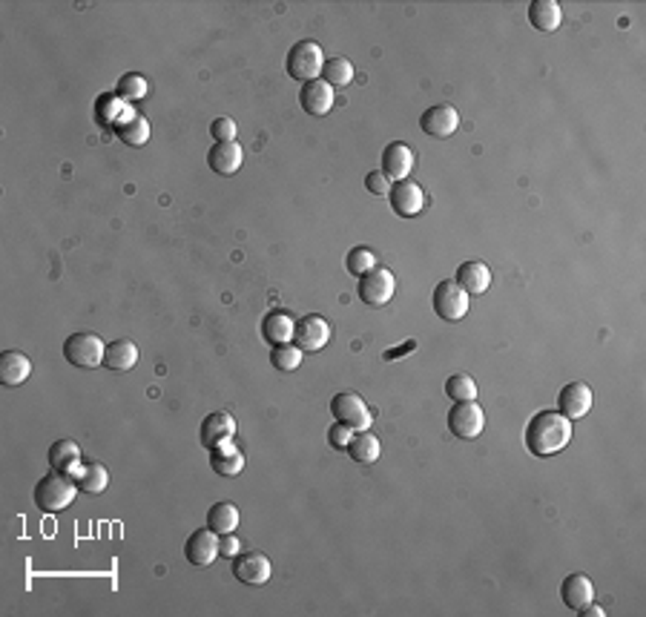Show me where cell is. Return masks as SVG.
<instances>
[{
  "label": "cell",
  "instance_id": "obj_1",
  "mask_svg": "<svg viewBox=\"0 0 646 617\" xmlns=\"http://www.w3.org/2000/svg\"><path fill=\"white\" fill-rule=\"evenodd\" d=\"M572 420L560 411H540L526 425V448L534 457H555L572 443Z\"/></svg>",
  "mask_w": 646,
  "mask_h": 617
},
{
  "label": "cell",
  "instance_id": "obj_2",
  "mask_svg": "<svg viewBox=\"0 0 646 617\" xmlns=\"http://www.w3.org/2000/svg\"><path fill=\"white\" fill-rule=\"evenodd\" d=\"M75 494H78L75 477H69V474H61V471H50L46 477H41L38 485H35L32 497H35V505H38L43 514H58L73 505Z\"/></svg>",
  "mask_w": 646,
  "mask_h": 617
},
{
  "label": "cell",
  "instance_id": "obj_3",
  "mask_svg": "<svg viewBox=\"0 0 646 617\" xmlns=\"http://www.w3.org/2000/svg\"><path fill=\"white\" fill-rule=\"evenodd\" d=\"M325 69V52L316 41H299L293 43V50L288 52V75L293 81H319Z\"/></svg>",
  "mask_w": 646,
  "mask_h": 617
},
{
  "label": "cell",
  "instance_id": "obj_4",
  "mask_svg": "<svg viewBox=\"0 0 646 617\" xmlns=\"http://www.w3.org/2000/svg\"><path fill=\"white\" fill-rule=\"evenodd\" d=\"M104 353H107V345L92 330H81V334H73L64 342V359L75 367H87V371L104 365Z\"/></svg>",
  "mask_w": 646,
  "mask_h": 617
},
{
  "label": "cell",
  "instance_id": "obj_5",
  "mask_svg": "<svg viewBox=\"0 0 646 617\" xmlns=\"http://www.w3.org/2000/svg\"><path fill=\"white\" fill-rule=\"evenodd\" d=\"M396 293V279L388 267H373L368 270L365 276L359 279V299L365 302L368 307H382L394 299Z\"/></svg>",
  "mask_w": 646,
  "mask_h": 617
},
{
  "label": "cell",
  "instance_id": "obj_6",
  "mask_svg": "<svg viewBox=\"0 0 646 617\" xmlns=\"http://www.w3.org/2000/svg\"><path fill=\"white\" fill-rule=\"evenodd\" d=\"M331 413L336 422L348 425L350 431H368L371 428V408L365 405V399L359 394H336L331 402Z\"/></svg>",
  "mask_w": 646,
  "mask_h": 617
},
{
  "label": "cell",
  "instance_id": "obj_7",
  "mask_svg": "<svg viewBox=\"0 0 646 617\" xmlns=\"http://www.w3.org/2000/svg\"><path fill=\"white\" fill-rule=\"evenodd\" d=\"M449 428L460 440H477L486 428V411L477 402H454L449 411Z\"/></svg>",
  "mask_w": 646,
  "mask_h": 617
},
{
  "label": "cell",
  "instance_id": "obj_8",
  "mask_svg": "<svg viewBox=\"0 0 646 617\" xmlns=\"http://www.w3.org/2000/svg\"><path fill=\"white\" fill-rule=\"evenodd\" d=\"M434 311L445 322H460L468 313V293L457 282L445 279L434 288Z\"/></svg>",
  "mask_w": 646,
  "mask_h": 617
},
{
  "label": "cell",
  "instance_id": "obj_9",
  "mask_svg": "<svg viewBox=\"0 0 646 617\" xmlns=\"http://www.w3.org/2000/svg\"><path fill=\"white\" fill-rule=\"evenodd\" d=\"M388 198H391V207L399 219H414L426 210V189H422L417 181H411V178H405V181H394Z\"/></svg>",
  "mask_w": 646,
  "mask_h": 617
},
{
  "label": "cell",
  "instance_id": "obj_10",
  "mask_svg": "<svg viewBox=\"0 0 646 617\" xmlns=\"http://www.w3.org/2000/svg\"><path fill=\"white\" fill-rule=\"evenodd\" d=\"M270 575H273V566L262 551H244L233 557V577L244 586H265Z\"/></svg>",
  "mask_w": 646,
  "mask_h": 617
},
{
  "label": "cell",
  "instance_id": "obj_11",
  "mask_svg": "<svg viewBox=\"0 0 646 617\" xmlns=\"http://www.w3.org/2000/svg\"><path fill=\"white\" fill-rule=\"evenodd\" d=\"M293 342L302 353H316L322 351L327 342H331V325L325 322L322 316H302L296 322V334H293Z\"/></svg>",
  "mask_w": 646,
  "mask_h": 617
},
{
  "label": "cell",
  "instance_id": "obj_12",
  "mask_svg": "<svg viewBox=\"0 0 646 617\" xmlns=\"http://www.w3.org/2000/svg\"><path fill=\"white\" fill-rule=\"evenodd\" d=\"M219 534L213 528H198L193 531L190 537H187L184 543V557H187V563H193L198 568H204V566H213L216 563V557L221 554L219 551Z\"/></svg>",
  "mask_w": 646,
  "mask_h": 617
},
{
  "label": "cell",
  "instance_id": "obj_13",
  "mask_svg": "<svg viewBox=\"0 0 646 617\" xmlns=\"http://www.w3.org/2000/svg\"><path fill=\"white\" fill-rule=\"evenodd\" d=\"M419 127H422V133L431 138H449L457 133V127H460V112H457L451 104L428 106L419 118Z\"/></svg>",
  "mask_w": 646,
  "mask_h": 617
},
{
  "label": "cell",
  "instance_id": "obj_14",
  "mask_svg": "<svg viewBox=\"0 0 646 617\" xmlns=\"http://www.w3.org/2000/svg\"><path fill=\"white\" fill-rule=\"evenodd\" d=\"M592 388L586 385V382H569L566 388L560 390V397H558V411L563 413L566 420H581L586 417V413L592 411Z\"/></svg>",
  "mask_w": 646,
  "mask_h": 617
},
{
  "label": "cell",
  "instance_id": "obj_15",
  "mask_svg": "<svg viewBox=\"0 0 646 617\" xmlns=\"http://www.w3.org/2000/svg\"><path fill=\"white\" fill-rule=\"evenodd\" d=\"M299 104H302V110L308 112V115H316V118H322L334 110V104H336V92L331 84H325V81H308V84H302V92H299Z\"/></svg>",
  "mask_w": 646,
  "mask_h": 617
},
{
  "label": "cell",
  "instance_id": "obj_16",
  "mask_svg": "<svg viewBox=\"0 0 646 617\" xmlns=\"http://www.w3.org/2000/svg\"><path fill=\"white\" fill-rule=\"evenodd\" d=\"M207 164L219 175H236L244 164V152L236 141H216L207 152Z\"/></svg>",
  "mask_w": 646,
  "mask_h": 617
},
{
  "label": "cell",
  "instance_id": "obj_17",
  "mask_svg": "<svg viewBox=\"0 0 646 617\" xmlns=\"http://www.w3.org/2000/svg\"><path fill=\"white\" fill-rule=\"evenodd\" d=\"M411 170H414V150L403 144V141L388 144L382 152V173L391 178V181H405Z\"/></svg>",
  "mask_w": 646,
  "mask_h": 617
},
{
  "label": "cell",
  "instance_id": "obj_18",
  "mask_svg": "<svg viewBox=\"0 0 646 617\" xmlns=\"http://www.w3.org/2000/svg\"><path fill=\"white\" fill-rule=\"evenodd\" d=\"M233 436H236V420H233L230 413L216 411V413H210V417H204V422H202V445L207 451H213L221 443H230Z\"/></svg>",
  "mask_w": 646,
  "mask_h": 617
},
{
  "label": "cell",
  "instance_id": "obj_19",
  "mask_svg": "<svg viewBox=\"0 0 646 617\" xmlns=\"http://www.w3.org/2000/svg\"><path fill=\"white\" fill-rule=\"evenodd\" d=\"M560 598H563V603H566V609H572V612L586 609L589 603H595L592 580L586 575H569L560 586Z\"/></svg>",
  "mask_w": 646,
  "mask_h": 617
},
{
  "label": "cell",
  "instance_id": "obj_20",
  "mask_svg": "<svg viewBox=\"0 0 646 617\" xmlns=\"http://www.w3.org/2000/svg\"><path fill=\"white\" fill-rule=\"evenodd\" d=\"M138 345L133 339H115L107 345V353H104V367H110L115 374L133 371L138 365Z\"/></svg>",
  "mask_w": 646,
  "mask_h": 617
},
{
  "label": "cell",
  "instance_id": "obj_21",
  "mask_svg": "<svg viewBox=\"0 0 646 617\" xmlns=\"http://www.w3.org/2000/svg\"><path fill=\"white\" fill-rule=\"evenodd\" d=\"M528 23L543 32V35H551L560 29L563 23V9L558 0H534L532 6H528Z\"/></svg>",
  "mask_w": 646,
  "mask_h": 617
},
{
  "label": "cell",
  "instance_id": "obj_22",
  "mask_svg": "<svg viewBox=\"0 0 646 617\" xmlns=\"http://www.w3.org/2000/svg\"><path fill=\"white\" fill-rule=\"evenodd\" d=\"M468 296H480L491 288V270L483 262H463L457 267V279H454Z\"/></svg>",
  "mask_w": 646,
  "mask_h": 617
},
{
  "label": "cell",
  "instance_id": "obj_23",
  "mask_svg": "<svg viewBox=\"0 0 646 617\" xmlns=\"http://www.w3.org/2000/svg\"><path fill=\"white\" fill-rule=\"evenodd\" d=\"M293 334H296V322H293L290 313H285V311H270L262 319V336L273 348L276 345H288V342L293 339Z\"/></svg>",
  "mask_w": 646,
  "mask_h": 617
},
{
  "label": "cell",
  "instance_id": "obj_24",
  "mask_svg": "<svg viewBox=\"0 0 646 617\" xmlns=\"http://www.w3.org/2000/svg\"><path fill=\"white\" fill-rule=\"evenodd\" d=\"M32 374V362L27 353L20 351H4L0 356V382L15 388V385H23Z\"/></svg>",
  "mask_w": 646,
  "mask_h": 617
},
{
  "label": "cell",
  "instance_id": "obj_25",
  "mask_svg": "<svg viewBox=\"0 0 646 617\" xmlns=\"http://www.w3.org/2000/svg\"><path fill=\"white\" fill-rule=\"evenodd\" d=\"M210 466H213V471L221 474V477H239L244 471V454L233 445V440L221 443L210 451Z\"/></svg>",
  "mask_w": 646,
  "mask_h": 617
},
{
  "label": "cell",
  "instance_id": "obj_26",
  "mask_svg": "<svg viewBox=\"0 0 646 617\" xmlns=\"http://www.w3.org/2000/svg\"><path fill=\"white\" fill-rule=\"evenodd\" d=\"M50 468L52 471H61V474H69V477H73V474L84 466V462H81V448H78V443H73V440H58V443H52L50 445Z\"/></svg>",
  "mask_w": 646,
  "mask_h": 617
},
{
  "label": "cell",
  "instance_id": "obj_27",
  "mask_svg": "<svg viewBox=\"0 0 646 617\" xmlns=\"http://www.w3.org/2000/svg\"><path fill=\"white\" fill-rule=\"evenodd\" d=\"M115 135H119L127 147H144L150 141V121L138 112H127V118L115 121Z\"/></svg>",
  "mask_w": 646,
  "mask_h": 617
},
{
  "label": "cell",
  "instance_id": "obj_28",
  "mask_svg": "<svg viewBox=\"0 0 646 617\" xmlns=\"http://www.w3.org/2000/svg\"><path fill=\"white\" fill-rule=\"evenodd\" d=\"M73 477H75L78 491H84V494H104L110 485V471L104 468L101 462H87V466H81Z\"/></svg>",
  "mask_w": 646,
  "mask_h": 617
},
{
  "label": "cell",
  "instance_id": "obj_29",
  "mask_svg": "<svg viewBox=\"0 0 646 617\" xmlns=\"http://www.w3.org/2000/svg\"><path fill=\"white\" fill-rule=\"evenodd\" d=\"M348 454H350V459H357L359 466H371V462L380 459L382 445H380V440L371 431H359L354 440H350Z\"/></svg>",
  "mask_w": 646,
  "mask_h": 617
},
{
  "label": "cell",
  "instance_id": "obj_30",
  "mask_svg": "<svg viewBox=\"0 0 646 617\" xmlns=\"http://www.w3.org/2000/svg\"><path fill=\"white\" fill-rule=\"evenodd\" d=\"M239 526V508L233 503H216L207 512V528H213L219 537L221 534H233Z\"/></svg>",
  "mask_w": 646,
  "mask_h": 617
},
{
  "label": "cell",
  "instance_id": "obj_31",
  "mask_svg": "<svg viewBox=\"0 0 646 617\" xmlns=\"http://www.w3.org/2000/svg\"><path fill=\"white\" fill-rule=\"evenodd\" d=\"M147 92H150V84H147V78L144 75H138V73H127L119 78V87H115V95L129 104H135V101H144L147 98Z\"/></svg>",
  "mask_w": 646,
  "mask_h": 617
},
{
  "label": "cell",
  "instance_id": "obj_32",
  "mask_svg": "<svg viewBox=\"0 0 646 617\" xmlns=\"http://www.w3.org/2000/svg\"><path fill=\"white\" fill-rule=\"evenodd\" d=\"M322 81L331 87H348L354 81V66H350L348 58H331V61H325Z\"/></svg>",
  "mask_w": 646,
  "mask_h": 617
},
{
  "label": "cell",
  "instance_id": "obj_33",
  "mask_svg": "<svg viewBox=\"0 0 646 617\" xmlns=\"http://www.w3.org/2000/svg\"><path fill=\"white\" fill-rule=\"evenodd\" d=\"M445 394L454 402H474L477 399V382L468 374H454L445 379Z\"/></svg>",
  "mask_w": 646,
  "mask_h": 617
},
{
  "label": "cell",
  "instance_id": "obj_34",
  "mask_svg": "<svg viewBox=\"0 0 646 617\" xmlns=\"http://www.w3.org/2000/svg\"><path fill=\"white\" fill-rule=\"evenodd\" d=\"M380 262H377V253L373 251H368V247H354V251L348 253V258H345V267H348V273L350 276H365L368 270H373Z\"/></svg>",
  "mask_w": 646,
  "mask_h": 617
},
{
  "label": "cell",
  "instance_id": "obj_35",
  "mask_svg": "<svg viewBox=\"0 0 646 617\" xmlns=\"http://www.w3.org/2000/svg\"><path fill=\"white\" fill-rule=\"evenodd\" d=\"M270 362H273L276 371L290 374V371H296V367L302 365V351L296 345H290V342H288V345H276L273 353H270Z\"/></svg>",
  "mask_w": 646,
  "mask_h": 617
},
{
  "label": "cell",
  "instance_id": "obj_36",
  "mask_svg": "<svg viewBox=\"0 0 646 617\" xmlns=\"http://www.w3.org/2000/svg\"><path fill=\"white\" fill-rule=\"evenodd\" d=\"M350 440H354V431H350L348 425L336 422V425H331V428H327V443H331V448H336V451H348Z\"/></svg>",
  "mask_w": 646,
  "mask_h": 617
},
{
  "label": "cell",
  "instance_id": "obj_37",
  "mask_svg": "<svg viewBox=\"0 0 646 617\" xmlns=\"http://www.w3.org/2000/svg\"><path fill=\"white\" fill-rule=\"evenodd\" d=\"M236 121L233 118H216L213 124H210V135L216 141H236Z\"/></svg>",
  "mask_w": 646,
  "mask_h": 617
},
{
  "label": "cell",
  "instance_id": "obj_38",
  "mask_svg": "<svg viewBox=\"0 0 646 617\" xmlns=\"http://www.w3.org/2000/svg\"><path fill=\"white\" fill-rule=\"evenodd\" d=\"M365 187H368L371 196H388L394 184H391V178H388L385 173H368L365 175Z\"/></svg>",
  "mask_w": 646,
  "mask_h": 617
},
{
  "label": "cell",
  "instance_id": "obj_39",
  "mask_svg": "<svg viewBox=\"0 0 646 617\" xmlns=\"http://www.w3.org/2000/svg\"><path fill=\"white\" fill-rule=\"evenodd\" d=\"M219 551L225 554V557H239L242 554V540L236 537V534H221V540H219Z\"/></svg>",
  "mask_w": 646,
  "mask_h": 617
},
{
  "label": "cell",
  "instance_id": "obj_40",
  "mask_svg": "<svg viewBox=\"0 0 646 617\" xmlns=\"http://www.w3.org/2000/svg\"><path fill=\"white\" fill-rule=\"evenodd\" d=\"M581 614H586V617H604V609L601 606H592V603H589L586 609H581Z\"/></svg>",
  "mask_w": 646,
  "mask_h": 617
}]
</instances>
